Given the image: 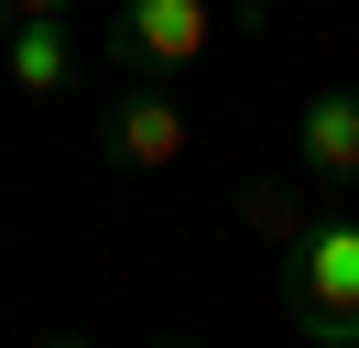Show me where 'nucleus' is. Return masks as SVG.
Here are the masks:
<instances>
[{
	"instance_id": "1",
	"label": "nucleus",
	"mask_w": 359,
	"mask_h": 348,
	"mask_svg": "<svg viewBox=\"0 0 359 348\" xmlns=\"http://www.w3.org/2000/svg\"><path fill=\"white\" fill-rule=\"evenodd\" d=\"M283 316L305 348H359V218H305V239L283 250Z\"/></svg>"
},
{
	"instance_id": "2",
	"label": "nucleus",
	"mask_w": 359,
	"mask_h": 348,
	"mask_svg": "<svg viewBox=\"0 0 359 348\" xmlns=\"http://www.w3.org/2000/svg\"><path fill=\"white\" fill-rule=\"evenodd\" d=\"M207 44H218V0H120L109 11V55L142 76H185Z\"/></svg>"
},
{
	"instance_id": "3",
	"label": "nucleus",
	"mask_w": 359,
	"mask_h": 348,
	"mask_svg": "<svg viewBox=\"0 0 359 348\" xmlns=\"http://www.w3.org/2000/svg\"><path fill=\"white\" fill-rule=\"evenodd\" d=\"M98 142H109L131 174H175L196 130H185V109L163 98V76H142V65H131V76H120L109 98H98Z\"/></svg>"
},
{
	"instance_id": "4",
	"label": "nucleus",
	"mask_w": 359,
	"mask_h": 348,
	"mask_svg": "<svg viewBox=\"0 0 359 348\" xmlns=\"http://www.w3.org/2000/svg\"><path fill=\"white\" fill-rule=\"evenodd\" d=\"M0 76H11V98L55 109L76 87V11H0Z\"/></svg>"
},
{
	"instance_id": "5",
	"label": "nucleus",
	"mask_w": 359,
	"mask_h": 348,
	"mask_svg": "<svg viewBox=\"0 0 359 348\" xmlns=\"http://www.w3.org/2000/svg\"><path fill=\"white\" fill-rule=\"evenodd\" d=\"M294 163H305V185H359V87H316L305 98Z\"/></svg>"
},
{
	"instance_id": "6",
	"label": "nucleus",
	"mask_w": 359,
	"mask_h": 348,
	"mask_svg": "<svg viewBox=\"0 0 359 348\" xmlns=\"http://www.w3.org/2000/svg\"><path fill=\"white\" fill-rule=\"evenodd\" d=\"M240 229L262 239L272 261H283L294 239H305V196H294V185H272V174H250V185H240Z\"/></svg>"
},
{
	"instance_id": "7",
	"label": "nucleus",
	"mask_w": 359,
	"mask_h": 348,
	"mask_svg": "<svg viewBox=\"0 0 359 348\" xmlns=\"http://www.w3.org/2000/svg\"><path fill=\"white\" fill-rule=\"evenodd\" d=\"M0 11H76V0H0Z\"/></svg>"
},
{
	"instance_id": "8",
	"label": "nucleus",
	"mask_w": 359,
	"mask_h": 348,
	"mask_svg": "<svg viewBox=\"0 0 359 348\" xmlns=\"http://www.w3.org/2000/svg\"><path fill=\"white\" fill-rule=\"evenodd\" d=\"M229 11H250V22H262V11H272V0H229Z\"/></svg>"
}]
</instances>
